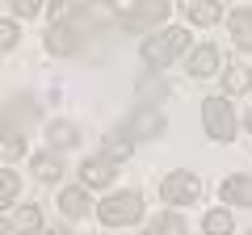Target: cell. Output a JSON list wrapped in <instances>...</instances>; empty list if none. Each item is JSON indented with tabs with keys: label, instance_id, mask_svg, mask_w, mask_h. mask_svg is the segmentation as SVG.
I'll use <instances>...</instances> for the list:
<instances>
[{
	"label": "cell",
	"instance_id": "obj_14",
	"mask_svg": "<svg viewBox=\"0 0 252 235\" xmlns=\"http://www.w3.org/2000/svg\"><path fill=\"white\" fill-rule=\"evenodd\" d=\"M227 29H231V42L240 51H252V9H235L227 17Z\"/></svg>",
	"mask_w": 252,
	"mask_h": 235
},
{
	"label": "cell",
	"instance_id": "obj_2",
	"mask_svg": "<svg viewBox=\"0 0 252 235\" xmlns=\"http://www.w3.org/2000/svg\"><path fill=\"white\" fill-rule=\"evenodd\" d=\"M139 214H143V198H139L135 189H126V193H109V198L97 206V218H101L105 227L139 223Z\"/></svg>",
	"mask_w": 252,
	"mask_h": 235
},
{
	"label": "cell",
	"instance_id": "obj_10",
	"mask_svg": "<svg viewBox=\"0 0 252 235\" xmlns=\"http://www.w3.org/2000/svg\"><path fill=\"white\" fill-rule=\"evenodd\" d=\"M46 51L63 55V59L76 55V51H80V29H76V26H51V29H46Z\"/></svg>",
	"mask_w": 252,
	"mask_h": 235
},
{
	"label": "cell",
	"instance_id": "obj_24",
	"mask_svg": "<svg viewBox=\"0 0 252 235\" xmlns=\"http://www.w3.org/2000/svg\"><path fill=\"white\" fill-rule=\"evenodd\" d=\"M76 13H80V9H76L72 0H51V4H46V17H51V26H67Z\"/></svg>",
	"mask_w": 252,
	"mask_h": 235
},
{
	"label": "cell",
	"instance_id": "obj_30",
	"mask_svg": "<svg viewBox=\"0 0 252 235\" xmlns=\"http://www.w3.org/2000/svg\"><path fill=\"white\" fill-rule=\"evenodd\" d=\"M244 126H248V130H252V109H248V118H244Z\"/></svg>",
	"mask_w": 252,
	"mask_h": 235
},
{
	"label": "cell",
	"instance_id": "obj_8",
	"mask_svg": "<svg viewBox=\"0 0 252 235\" xmlns=\"http://www.w3.org/2000/svg\"><path fill=\"white\" fill-rule=\"evenodd\" d=\"M215 67H219V46H210V42L193 46V51H189V59H185V72L193 76V80H206V76H215Z\"/></svg>",
	"mask_w": 252,
	"mask_h": 235
},
{
	"label": "cell",
	"instance_id": "obj_29",
	"mask_svg": "<svg viewBox=\"0 0 252 235\" xmlns=\"http://www.w3.org/2000/svg\"><path fill=\"white\" fill-rule=\"evenodd\" d=\"M0 135H9V122H4V114H0Z\"/></svg>",
	"mask_w": 252,
	"mask_h": 235
},
{
	"label": "cell",
	"instance_id": "obj_20",
	"mask_svg": "<svg viewBox=\"0 0 252 235\" xmlns=\"http://www.w3.org/2000/svg\"><path fill=\"white\" fill-rule=\"evenodd\" d=\"M202 231H206V235H231V231H235V218H231V210H227V206L206 210V218H202Z\"/></svg>",
	"mask_w": 252,
	"mask_h": 235
},
{
	"label": "cell",
	"instance_id": "obj_32",
	"mask_svg": "<svg viewBox=\"0 0 252 235\" xmlns=\"http://www.w3.org/2000/svg\"><path fill=\"white\" fill-rule=\"evenodd\" d=\"M248 235H252V231H248Z\"/></svg>",
	"mask_w": 252,
	"mask_h": 235
},
{
	"label": "cell",
	"instance_id": "obj_13",
	"mask_svg": "<svg viewBox=\"0 0 252 235\" xmlns=\"http://www.w3.org/2000/svg\"><path fill=\"white\" fill-rule=\"evenodd\" d=\"M59 210L67 218H84V214H89V189H84V185H67V189H59Z\"/></svg>",
	"mask_w": 252,
	"mask_h": 235
},
{
	"label": "cell",
	"instance_id": "obj_5",
	"mask_svg": "<svg viewBox=\"0 0 252 235\" xmlns=\"http://www.w3.org/2000/svg\"><path fill=\"white\" fill-rule=\"evenodd\" d=\"M168 13H172V0H135L130 13H122L118 21H122L126 29H147V26H160Z\"/></svg>",
	"mask_w": 252,
	"mask_h": 235
},
{
	"label": "cell",
	"instance_id": "obj_27",
	"mask_svg": "<svg viewBox=\"0 0 252 235\" xmlns=\"http://www.w3.org/2000/svg\"><path fill=\"white\" fill-rule=\"evenodd\" d=\"M9 4H13V17H38L42 13L38 0H9Z\"/></svg>",
	"mask_w": 252,
	"mask_h": 235
},
{
	"label": "cell",
	"instance_id": "obj_22",
	"mask_svg": "<svg viewBox=\"0 0 252 235\" xmlns=\"http://www.w3.org/2000/svg\"><path fill=\"white\" fill-rule=\"evenodd\" d=\"M143 235H185V218H181V214H160V218L147 223Z\"/></svg>",
	"mask_w": 252,
	"mask_h": 235
},
{
	"label": "cell",
	"instance_id": "obj_4",
	"mask_svg": "<svg viewBox=\"0 0 252 235\" xmlns=\"http://www.w3.org/2000/svg\"><path fill=\"white\" fill-rule=\"evenodd\" d=\"M160 198L168 202V206H189V202H198L202 198V176L189 172V168H172L160 181Z\"/></svg>",
	"mask_w": 252,
	"mask_h": 235
},
{
	"label": "cell",
	"instance_id": "obj_6",
	"mask_svg": "<svg viewBox=\"0 0 252 235\" xmlns=\"http://www.w3.org/2000/svg\"><path fill=\"white\" fill-rule=\"evenodd\" d=\"M164 114L156 105H135L130 109V118H126V135L130 139H160L164 135Z\"/></svg>",
	"mask_w": 252,
	"mask_h": 235
},
{
	"label": "cell",
	"instance_id": "obj_9",
	"mask_svg": "<svg viewBox=\"0 0 252 235\" xmlns=\"http://www.w3.org/2000/svg\"><path fill=\"white\" fill-rule=\"evenodd\" d=\"M135 92H139V105H156V101H164V97L172 92V84L164 80L160 72H152V67H147V72L135 80Z\"/></svg>",
	"mask_w": 252,
	"mask_h": 235
},
{
	"label": "cell",
	"instance_id": "obj_18",
	"mask_svg": "<svg viewBox=\"0 0 252 235\" xmlns=\"http://www.w3.org/2000/svg\"><path fill=\"white\" fill-rule=\"evenodd\" d=\"M46 139H51L55 151H67V147L80 143V130H76V122H51L46 126Z\"/></svg>",
	"mask_w": 252,
	"mask_h": 235
},
{
	"label": "cell",
	"instance_id": "obj_7",
	"mask_svg": "<svg viewBox=\"0 0 252 235\" xmlns=\"http://www.w3.org/2000/svg\"><path fill=\"white\" fill-rule=\"evenodd\" d=\"M114 176H118V168H114L109 155H89V160L80 164V185L84 189H105Z\"/></svg>",
	"mask_w": 252,
	"mask_h": 235
},
{
	"label": "cell",
	"instance_id": "obj_28",
	"mask_svg": "<svg viewBox=\"0 0 252 235\" xmlns=\"http://www.w3.org/2000/svg\"><path fill=\"white\" fill-rule=\"evenodd\" d=\"M0 235H13V223H0Z\"/></svg>",
	"mask_w": 252,
	"mask_h": 235
},
{
	"label": "cell",
	"instance_id": "obj_11",
	"mask_svg": "<svg viewBox=\"0 0 252 235\" xmlns=\"http://www.w3.org/2000/svg\"><path fill=\"white\" fill-rule=\"evenodd\" d=\"M0 114H4V122H9V130H21V126H30V122H38V101L13 97V105H4ZM21 135H26V130H21Z\"/></svg>",
	"mask_w": 252,
	"mask_h": 235
},
{
	"label": "cell",
	"instance_id": "obj_1",
	"mask_svg": "<svg viewBox=\"0 0 252 235\" xmlns=\"http://www.w3.org/2000/svg\"><path fill=\"white\" fill-rule=\"evenodd\" d=\"M185 46H189V29H185V26H168L164 34L143 38L139 55H143V63L152 67V72H160V67H168L172 59H177V55L185 51Z\"/></svg>",
	"mask_w": 252,
	"mask_h": 235
},
{
	"label": "cell",
	"instance_id": "obj_15",
	"mask_svg": "<svg viewBox=\"0 0 252 235\" xmlns=\"http://www.w3.org/2000/svg\"><path fill=\"white\" fill-rule=\"evenodd\" d=\"M185 17L193 21V26H215V21L223 17V4H219V0H189Z\"/></svg>",
	"mask_w": 252,
	"mask_h": 235
},
{
	"label": "cell",
	"instance_id": "obj_19",
	"mask_svg": "<svg viewBox=\"0 0 252 235\" xmlns=\"http://www.w3.org/2000/svg\"><path fill=\"white\" fill-rule=\"evenodd\" d=\"M30 164H34V176H38V181H46V185L59 181V172H63V160H59L55 151H38Z\"/></svg>",
	"mask_w": 252,
	"mask_h": 235
},
{
	"label": "cell",
	"instance_id": "obj_23",
	"mask_svg": "<svg viewBox=\"0 0 252 235\" xmlns=\"http://www.w3.org/2000/svg\"><path fill=\"white\" fill-rule=\"evenodd\" d=\"M0 155H4V160H21V155H26V135H21V130L0 135Z\"/></svg>",
	"mask_w": 252,
	"mask_h": 235
},
{
	"label": "cell",
	"instance_id": "obj_25",
	"mask_svg": "<svg viewBox=\"0 0 252 235\" xmlns=\"http://www.w3.org/2000/svg\"><path fill=\"white\" fill-rule=\"evenodd\" d=\"M17 189H21V181H17V172H9V168H0V206H9V202L17 198Z\"/></svg>",
	"mask_w": 252,
	"mask_h": 235
},
{
	"label": "cell",
	"instance_id": "obj_12",
	"mask_svg": "<svg viewBox=\"0 0 252 235\" xmlns=\"http://www.w3.org/2000/svg\"><path fill=\"white\" fill-rule=\"evenodd\" d=\"M219 198L231 202V206H252V176H248V172L227 176V181L219 185Z\"/></svg>",
	"mask_w": 252,
	"mask_h": 235
},
{
	"label": "cell",
	"instance_id": "obj_17",
	"mask_svg": "<svg viewBox=\"0 0 252 235\" xmlns=\"http://www.w3.org/2000/svg\"><path fill=\"white\" fill-rule=\"evenodd\" d=\"M130 151H135V139L126 135V130H109L105 143H101V155H109V160H130Z\"/></svg>",
	"mask_w": 252,
	"mask_h": 235
},
{
	"label": "cell",
	"instance_id": "obj_3",
	"mask_svg": "<svg viewBox=\"0 0 252 235\" xmlns=\"http://www.w3.org/2000/svg\"><path fill=\"white\" fill-rule=\"evenodd\" d=\"M202 122H206V135L215 143H227L235 139V114H231V101L219 92V97H202Z\"/></svg>",
	"mask_w": 252,
	"mask_h": 235
},
{
	"label": "cell",
	"instance_id": "obj_26",
	"mask_svg": "<svg viewBox=\"0 0 252 235\" xmlns=\"http://www.w3.org/2000/svg\"><path fill=\"white\" fill-rule=\"evenodd\" d=\"M9 46H17V21L0 17V51H9Z\"/></svg>",
	"mask_w": 252,
	"mask_h": 235
},
{
	"label": "cell",
	"instance_id": "obj_31",
	"mask_svg": "<svg viewBox=\"0 0 252 235\" xmlns=\"http://www.w3.org/2000/svg\"><path fill=\"white\" fill-rule=\"evenodd\" d=\"M46 235H72V231H46Z\"/></svg>",
	"mask_w": 252,
	"mask_h": 235
},
{
	"label": "cell",
	"instance_id": "obj_21",
	"mask_svg": "<svg viewBox=\"0 0 252 235\" xmlns=\"http://www.w3.org/2000/svg\"><path fill=\"white\" fill-rule=\"evenodd\" d=\"M13 231H21V235L42 231V210H38V206H17V214H13Z\"/></svg>",
	"mask_w": 252,
	"mask_h": 235
},
{
	"label": "cell",
	"instance_id": "obj_16",
	"mask_svg": "<svg viewBox=\"0 0 252 235\" xmlns=\"http://www.w3.org/2000/svg\"><path fill=\"white\" fill-rule=\"evenodd\" d=\"M248 88H252V67L235 63V67L223 72V97H244Z\"/></svg>",
	"mask_w": 252,
	"mask_h": 235
}]
</instances>
